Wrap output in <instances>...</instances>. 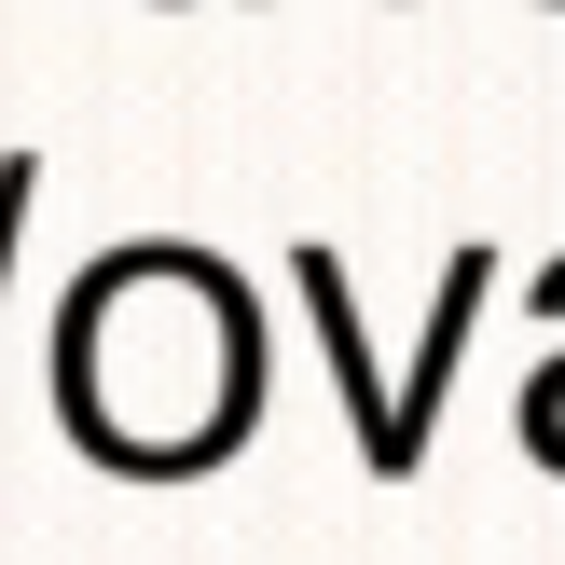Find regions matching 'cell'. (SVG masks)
<instances>
[{
    "instance_id": "1",
    "label": "cell",
    "mask_w": 565,
    "mask_h": 565,
    "mask_svg": "<svg viewBox=\"0 0 565 565\" xmlns=\"http://www.w3.org/2000/svg\"><path fill=\"white\" fill-rule=\"evenodd\" d=\"M55 414L97 469L193 483L263 414V290L207 248H110L55 303Z\"/></svg>"
},
{
    "instance_id": "2",
    "label": "cell",
    "mask_w": 565,
    "mask_h": 565,
    "mask_svg": "<svg viewBox=\"0 0 565 565\" xmlns=\"http://www.w3.org/2000/svg\"><path fill=\"white\" fill-rule=\"evenodd\" d=\"M290 290H303V318H318V345H331V386H345L359 469H373V483H414V456H428V428H441V386H456V345H469V318H483L497 263H483V248H456V263H441V303H428V331H414L401 373L359 345V290H345V263H331V248H290Z\"/></svg>"
},
{
    "instance_id": "3",
    "label": "cell",
    "mask_w": 565,
    "mask_h": 565,
    "mask_svg": "<svg viewBox=\"0 0 565 565\" xmlns=\"http://www.w3.org/2000/svg\"><path fill=\"white\" fill-rule=\"evenodd\" d=\"M28 193H42V166L0 152V303H14V248H28Z\"/></svg>"
}]
</instances>
